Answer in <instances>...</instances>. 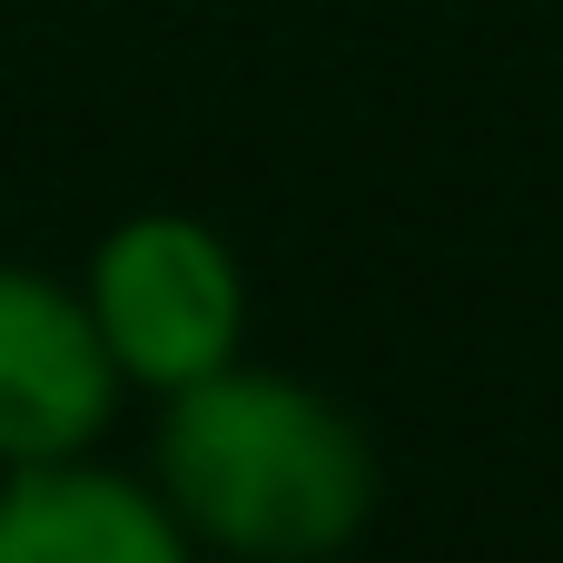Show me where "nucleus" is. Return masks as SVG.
Segmentation results:
<instances>
[{"label": "nucleus", "instance_id": "1", "mask_svg": "<svg viewBox=\"0 0 563 563\" xmlns=\"http://www.w3.org/2000/svg\"><path fill=\"white\" fill-rule=\"evenodd\" d=\"M148 485L208 563H336L386 505V445L317 376L228 356L218 376L158 396Z\"/></svg>", "mask_w": 563, "mask_h": 563}, {"label": "nucleus", "instance_id": "2", "mask_svg": "<svg viewBox=\"0 0 563 563\" xmlns=\"http://www.w3.org/2000/svg\"><path fill=\"white\" fill-rule=\"evenodd\" d=\"M109 366L129 376V396H178L198 376H218L228 356H247V257L218 218L198 208H129L89 238V257L69 267Z\"/></svg>", "mask_w": 563, "mask_h": 563}, {"label": "nucleus", "instance_id": "3", "mask_svg": "<svg viewBox=\"0 0 563 563\" xmlns=\"http://www.w3.org/2000/svg\"><path fill=\"white\" fill-rule=\"evenodd\" d=\"M129 406V376L99 346V317L69 267L0 257V475L99 455Z\"/></svg>", "mask_w": 563, "mask_h": 563}, {"label": "nucleus", "instance_id": "4", "mask_svg": "<svg viewBox=\"0 0 563 563\" xmlns=\"http://www.w3.org/2000/svg\"><path fill=\"white\" fill-rule=\"evenodd\" d=\"M0 563H208V554L188 544V525L168 515L148 465H109V445H99V455L0 475Z\"/></svg>", "mask_w": 563, "mask_h": 563}]
</instances>
